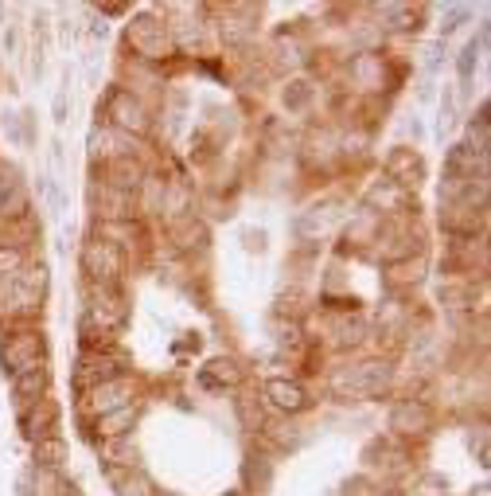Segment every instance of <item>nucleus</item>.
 Segmentation results:
<instances>
[{"mask_svg":"<svg viewBox=\"0 0 491 496\" xmlns=\"http://www.w3.org/2000/svg\"><path fill=\"white\" fill-rule=\"evenodd\" d=\"M480 47H484V36H480V39H472V44H468V51H464V59H460V74H464V79L472 74V63L480 59Z\"/></svg>","mask_w":491,"mask_h":496,"instance_id":"f257e3e1","label":"nucleus"}]
</instances>
